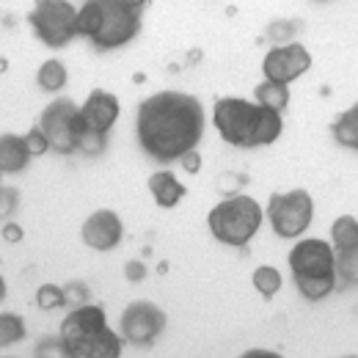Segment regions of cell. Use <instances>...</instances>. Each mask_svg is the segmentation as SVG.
<instances>
[{"mask_svg": "<svg viewBox=\"0 0 358 358\" xmlns=\"http://www.w3.org/2000/svg\"><path fill=\"white\" fill-rule=\"evenodd\" d=\"M31 157H34V152L28 146V138L14 133H3V138H0V169H3V174L22 171Z\"/></svg>", "mask_w": 358, "mask_h": 358, "instance_id": "obj_14", "label": "cell"}, {"mask_svg": "<svg viewBox=\"0 0 358 358\" xmlns=\"http://www.w3.org/2000/svg\"><path fill=\"white\" fill-rule=\"evenodd\" d=\"M204 127L201 102L182 91H160L143 99L135 116L141 149L160 163H171L193 152L204 138Z\"/></svg>", "mask_w": 358, "mask_h": 358, "instance_id": "obj_1", "label": "cell"}, {"mask_svg": "<svg viewBox=\"0 0 358 358\" xmlns=\"http://www.w3.org/2000/svg\"><path fill=\"white\" fill-rule=\"evenodd\" d=\"M207 226L218 243L243 248L262 226V207L251 196H231L210 210Z\"/></svg>", "mask_w": 358, "mask_h": 358, "instance_id": "obj_6", "label": "cell"}, {"mask_svg": "<svg viewBox=\"0 0 358 358\" xmlns=\"http://www.w3.org/2000/svg\"><path fill=\"white\" fill-rule=\"evenodd\" d=\"M143 275H146L143 262H127V278H130V281H141Z\"/></svg>", "mask_w": 358, "mask_h": 358, "instance_id": "obj_27", "label": "cell"}, {"mask_svg": "<svg viewBox=\"0 0 358 358\" xmlns=\"http://www.w3.org/2000/svg\"><path fill=\"white\" fill-rule=\"evenodd\" d=\"M39 127L45 130L50 149H55L58 155H72L80 149V138H83L80 108L69 96H58L55 102L47 105L39 116Z\"/></svg>", "mask_w": 358, "mask_h": 358, "instance_id": "obj_8", "label": "cell"}, {"mask_svg": "<svg viewBox=\"0 0 358 358\" xmlns=\"http://www.w3.org/2000/svg\"><path fill=\"white\" fill-rule=\"evenodd\" d=\"M25 336V322L17 317V314H6L0 317V345L3 348H8V345H14V342H20Z\"/></svg>", "mask_w": 358, "mask_h": 358, "instance_id": "obj_22", "label": "cell"}, {"mask_svg": "<svg viewBox=\"0 0 358 358\" xmlns=\"http://www.w3.org/2000/svg\"><path fill=\"white\" fill-rule=\"evenodd\" d=\"M20 234H22V231H20L14 224H6V229H3V237H6V240H11V243H17V240H20Z\"/></svg>", "mask_w": 358, "mask_h": 358, "instance_id": "obj_28", "label": "cell"}, {"mask_svg": "<svg viewBox=\"0 0 358 358\" xmlns=\"http://www.w3.org/2000/svg\"><path fill=\"white\" fill-rule=\"evenodd\" d=\"M254 96H257L259 105H265L270 110H278V113L289 105V89H287V83H275V80H268V78L254 89Z\"/></svg>", "mask_w": 358, "mask_h": 358, "instance_id": "obj_16", "label": "cell"}, {"mask_svg": "<svg viewBox=\"0 0 358 358\" xmlns=\"http://www.w3.org/2000/svg\"><path fill=\"white\" fill-rule=\"evenodd\" d=\"M141 11L130 0H86L78 11V36H86L96 50L130 45L141 31Z\"/></svg>", "mask_w": 358, "mask_h": 358, "instance_id": "obj_3", "label": "cell"}, {"mask_svg": "<svg viewBox=\"0 0 358 358\" xmlns=\"http://www.w3.org/2000/svg\"><path fill=\"white\" fill-rule=\"evenodd\" d=\"M254 287L259 289L262 298H273L278 289H281V273L270 265H262V268L254 270Z\"/></svg>", "mask_w": 358, "mask_h": 358, "instance_id": "obj_21", "label": "cell"}, {"mask_svg": "<svg viewBox=\"0 0 358 358\" xmlns=\"http://www.w3.org/2000/svg\"><path fill=\"white\" fill-rule=\"evenodd\" d=\"M36 80H39V89L61 91L64 86H66V69H64V64H61V61L50 58V61H45V64L39 66Z\"/></svg>", "mask_w": 358, "mask_h": 358, "instance_id": "obj_19", "label": "cell"}, {"mask_svg": "<svg viewBox=\"0 0 358 358\" xmlns=\"http://www.w3.org/2000/svg\"><path fill=\"white\" fill-rule=\"evenodd\" d=\"M64 292H66V303H72V309L75 306H83V301H86V295H89V289L83 287V284H66L64 287Z\"/></svg>", "mask_w": 358, "mask_h": 358, "instance_id": "obj_25", "label": "cell"}, {"mask_svg": "<svg viewBox=\"0 0 358 358\" xmlns=\"http://www.w3.org/2000/svg\"><path fill=\"white\" fill-rule=\"evenodd\" d=\"M130 3H135V6H141V8H143V6L149 3V0H130Z\"/></svg>", "mask_w": 358, "mask_h": 358, "instance_id": "obj_29", "label": "cell"}, {"mask_svg": "<svg viewBox=\"0 0 358 358\" xmlns=\"http://www.w3.org/2000/svg\"><path fill=\"white\" fill-rule=\"evenodd\" d=\"M331 133L336 138V143H342L348 149H358V102L334 122Z\"/></svg>", "mask_w": 358, "mask_h": 358, "instance_id": "obj_18", "label": "cell"}, {"mask_svg": "<svg viewBox=\"0 0 358 358\" xmlns=\"http://www.w3.org/2000/svg\"><path fill=\"white\" fill-rule=\"evenodd\" d=\"M179 160H182V169H185V171H190V174H196V171L201 169V155H199L196 149H193V152H187V155H182Z\"/></svg>", "mask_w": 358, "mask_h": 358, "instance_id": "obj_26", "label": "cell"}, {"mask_svg": "<svg viewBox=\"0 0 358 358\" xmlns=\"http://www.w3.org/2000/svg\"><path fill=\"white\" fill-rule=\"evenodd\" d=\"M28 22L47 47H66L78 36V8L69 0H36Z\"/></svg>", "mask_w": 358, "mask_h": 358, "instance_id": "obj_7", "label": "cell"}, {"mask_svg": "<svg viewBox=\"0 0 358 358\" xmlns=\"http://www.w3.org/2000/svg\"><path fill=\"white\" fill-rule=\"evenodd\" d=\"M309 66H312L309 50L303 45H295V42L273 47L268 55H265V61H262L265 78L275 80V83H287V86L292 80H298L303 72H309Z\"/></svg>", "mask_w": 358, "mask_h": 358, "instance_id": "obj_12", "label": "cell"}, {"mask_svg": "<svg viewBox=\"0 0 358 358\" xmlns=\"http://www.w3.org/2000/svg\"><path fill=\"white\" fill-rule=\"evenodd\" d=\"M36 303H39V309H45V312L61 309V306H66V292H64V287H55V284H45V287H39Z\"/></svg>", "mask_w": 358, "mask_h": 358, "instance_id": "obj_23", "label": "cell"}, {"mask_svg": "<svg viewBox=\"0 0 358 358\" xmlns=\"http://www.w3.org/2000/svg\"><path fill=\"white\" fill-rule=\"evenodd\" d=\"M119 119V99L108 91H94L80 108V124H83V138L80 149L83 155H99L105 149L108 130Z\"/></svg>", "mask_w": 358, "mask_h": 358, "instance_id": "obj_10", "label": "cell"}, {"mask_svg": "<svg viewBox=\"0 0 358 358\" xmlns=\"http://www.w3.org/2000/svg\"><path fill=\"white\" fill-rule=\"evenodd\" d=\"M295 287L306 301H322L336 289V251L325 240H301L289 251Z\"/></svg>", "mask_w": 358, "mask_h": 358, "instance_id": "obj_5", "label": "cell"}, {"mask_svg": "<svg viewBox=\"0 0 358 358\" xmlns=\"http://www.w3.org/2000/svg\"><path fill=\"white\" fill-rule=\"evenodd\" d=\"M122 218L110 210H96L91 213L89 221L83 224V243L91 245L94 251H110L122 243Z\"/></svg>", "mask_w": 358, "mask_h": 358, "instance_id": "obj_13", "label": "cell"}, {"mask_svg": "<svg viewBox=\"0 0 358 358\" xmlns=\"http://www.w3.org/2000/svg\"><path fill=\"white\" fill-rule=\"evenodd\" d=\"M61 350L72 358H119L122 339L108 328L102 306H75L61 322Z\"/></svg>", "mask_w": 358, "mask_h": 358, "instance_id": "obj_4", "label": "cell"}, {"mask_svg": "<svg viewBox=\"0 0 358 358\" xmlns=\"http://www.w3.org/2000/svg\"><path fill=\"white\" fill-rule=\"evenodd\" d=\"M25 138H28V146H31V152H34V155H45L47 149H50V141H47V135H45V130H42V127L31 130Z\"/></svg>", "mask_w": 358, "mask_h": 358, "instance_id": "obj_24", "label": "cell"}, {"mask_svg": "<svg viewBox=\"0 0 358 358\" xmlns=\"http://www.w3.org/2000/svg\"><path fill=\"white\" fill-rule=\"evenodd\" d=\"M331 245L334 251H348L358 245V221L353 215L336 218V224L331 226Z\"/></svg>", "mask_w": 358, "mask_h": 358, "instance_id": "obj_17", "label": "cell"}, {"mask_svg": "<svg viewBox=\"0 0 358 358\" xmlns=\"http://www.w3.org/2000/svg\"><path fill=\"white\" fill-rule=\"evenodd\" d=\"M268 218L273 231L278 237H284V240L301 237L312 226V218H314V201L312 196H309V190L298 187V190H289V193L270 196Z\"/></svg>", "mask_w": 358, "mask_h": 358, "instance_id": "obj_9", "label": "cell"}, {"mask_svg": "<svg viewBox=\"0 0 358 358\" xmlns=\"http://www.w3.org/2000/svg\"><path fill=\"white\" fill-rule=\"evenodd\" d=\"M149 190H152L157 207H177L179 201H182V196L187 193L185 185L171 171H155L149 177Z\"/></svg>", "mask_w": 358, "mask_h": 358, "instance_id": "obj_15", "label": "cell"}, {"mask_svg": "<svg viewBox=\"0 0 358 358\" xmlns=\"http://www.w3.org/2000/svg\"><path fill=\"white\" fill-rule=\"evenodd\" d=\"M166 328V314L149 301H133L119 322L122 336L135 348H149Z\"/></svg>", "mask_w": 358, "mask_h": 358, "instance_id": "obj_11", "label": "cell"}, {"mask_svg": "<svg viewBox=\"0 0 358 358\" xmlns=\"http://www.w3.org/2000/svg\"><path fill=\"white\" fill-rule=\"evenodd\" d=\"M336 278H342L345 284H358V245L336 251Z\"/></svg>", "mask_w": 358, "mask_h": 358, "instance_id": "obj_20", "label": "cell"}, {"mask_svg": "<svg viewBox=\"0 0 358 358\" xmlns=\"http://www.w3.org/2000/svg\"><path fill=\"white\" fill-rule=\"evenodd\" d=\"M213 122L226 143L240 149L268 146L281 135V113L270 110L259 102H248L240 96H226L215 102Z\"/></svg>", "mask_w": 358, "mask_h": 358, "instance_id": "obj_2", "label": "cell"}]
</instances>
